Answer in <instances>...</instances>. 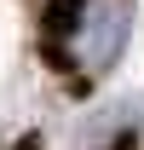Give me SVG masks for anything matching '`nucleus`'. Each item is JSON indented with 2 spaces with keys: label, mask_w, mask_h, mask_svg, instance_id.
I'll return each mask as SVG.
<instances>
[{
  "label": "nucleus",
  "mask_w": 144,
  "mask_h": 150,
  "mask_svg": "<svg viewBox=\"0 0 144 150\" xmlns=\"http://www.w3.org/2000/svg\"><path fill=\"white\" fill-rule=\"evenodd\" d=\"M127 40V0H92L81 6V23H75V52H81V69H109L115 52Z\"/></svg>",
  "instance_id": "1"
},
{
  "label": "nucleus",
  "mask_w": 144,
  "mask_h": 150,
  "mask_svg": "<svg viewBox=\"0 0 144 150\" xmlns=\"http://www.w3.org/2000/svg\"><path fill=\"white\" fill-rule=\"evenodd\" d=\"M75 23H81V0H52V12H46V35H75Z\"/></svg>",
  "instance_id": "2"
}]
</instances>
